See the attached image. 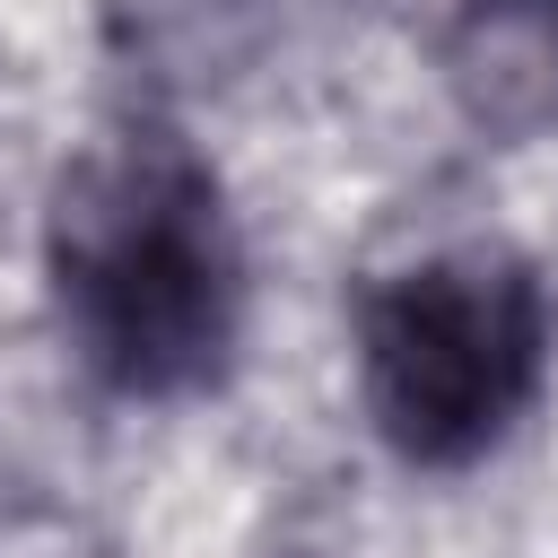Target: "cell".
Listing matches in <instances>:
<instances>
[{
  "instance_id": "6da1fadb",
  "label": "cell",
  "mask_w": 558,
  "mask_h": 558,
  "mask_svg": "<svg viewBox=\"0 0 558 558\" xmlns=\"http://www.w3.org/2000/svg\"><path fill=\"white\" fill-rule=\"evenodd\" d=\"M44 279L61 340L122 401H183L235 366L244 235L218 166L166 122H122L61 166Z\"/></svg>"
},
{
  "instance_id": "7a4b0ae2",
  "label": "cell",
  "mask_w": 558,
  "mask_h": 558,
  "mask_svg": "<svg viewBox=\"0 0 558 558\" xmlns=\"http://www.w3.org/2000/svg\"><path fill=\"white\" fill-rule=\"evenodd\" d=\"M549 384V288L514 244H436L357 296V401L410 471H471Z\"/></svg>"
},
{
  "instance_id": "3957f363",
  "label": "cell",
  "mask_w": 558,
  "mask_h": 558,
  "mask_svg": "<svg viewBox=\"0 0 558 558\" xmlns=\"http://www.w3.org/2000/svg\"><path fill=\"white\" fill-rule=\"evenodd\" d=\"M506 9H532V61H541V96L558 105V0H506Z\"/></svg>"
}]
</instances>
